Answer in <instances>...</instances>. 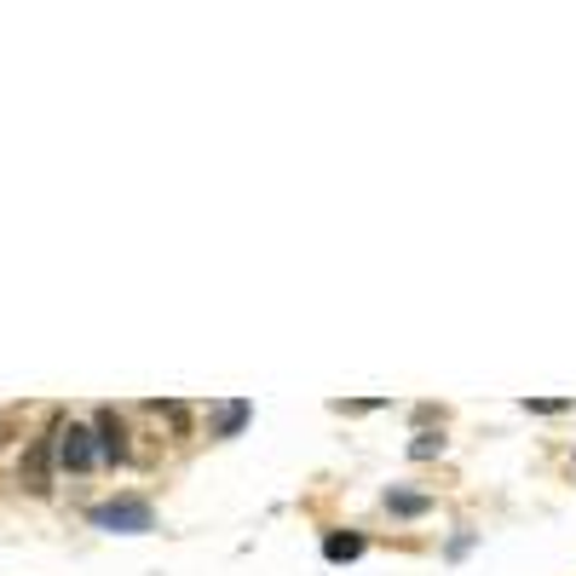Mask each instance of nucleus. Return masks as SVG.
<instances>
[{
    "label": "nucleus",
    "mask_w": 576,
    "mask_h": 576,
    "mask_svg": "<svg viewBox=\"0 0 576 576\" xmlns=\"http://www.w3.org/2000/svg\"><path fill=\"white\" fill-rule=\"evenodd\" d=\"M386 513H404V519H416V513H427V496H409V490H386Z\"/></svg>",
    "instance_id": "nucleus-6"
},
{
    "label": "nucleus",
    "mask_w": 576,
    "mask_h": 576,
    "mask_svg": "<svg viewBox=\"0 0 576 576\" xmlns=\"http://www.w3.org/2000/svg\"><path fill=\"white\" fill-rule=\"evenodd\" d=\"M17 484H24L29 496H47V490H52V432H47V439H35V444L24 449V467H17Z\"/></svg>",
    "instance_id": "nucleus-2"
},
{
    "label": "nucleus",
    "mask_w": 576,
    "mask_h": 576,
    "mask_svg": "<svg viewBox=\"0 0 576 576\" xmlns=\"http://www.w3.org/2000/svg\"><path fill=\"white\" fill-rule=\"evenodd\" d=\"M242 421H249V404H242V398H237V404H225V409H219V439H237Z\"/></svg>",
    "instance_id": "nucleus-7"
},
{
    "label": "nucleus",
    "mask_w": 576,
    "mask_h": 576,
    "mask_svg": "<svg viewBox=\"0 0 576 576\" xmlns=\"http://www.w3.org/2000/svg\"><path fill=\"white\" fill-rule=\"evenodd\" d=\"M93 449H98V461H128V427L116 421V409H98V421H93Z\"/></svg>",
    "instance_id": "nucleus-4"
},
{
    "label": "nucleus",
    "mask_w": 576,
    "mask_h": 576,
    "mask_svg": "<svg viewBox=\"0 0 576 576\" xmlns=\"http://www.w3.org/2000/svg\"><path fill=\"white\" fill-rule=\"evenodd\" d=\"M439 449H444V439H439V432H421V439L409 444V456H416V461H432Z\"/></svg>",
    "instance_id": "nucleus-8"
},
{
    "label": "nucleus",
    "mask_w": 576,
    "mask_h": 576,
    "mask_svg": "<svg viewBox=\"0 0 576 576\" xmlns=\"http://www.w3.org/2000/svg\"><path fill=\"white\" fill-rule=\"evenodd\" d=\"M52 456H58V467L64 472H87L93 461H98V449H93V432L87 427H52Z\"/></svg>",
    "instance_id": "nucleus-1"
},
{
    "label": "nucleus",
    "mask_w": 576,
    "mask_h": 576,
    "mask_svg": "<svg viewBox=\"0 0 576 576\" xmlns=\"http://www.w3.org/2000/svg\"><path fill=\"white\" fill-rule=\"evenodd\" d=\"M156 416H168L173 427H184V404H156Z\"/></svg>",
    "instance_id": "nucleus-9"
},
{
    "label": "nucleus",
    "mask_w": 576,
    "mask_h": 576,
    "mask_svg": "<svg viewBox=\"0 0 576 576\" xmlns=\"http://www.w3.org/2000/svg\"><path fill=\"white\" fill-rule=\"evenodd\" d=\"M323 553L335 565H346V560H358L363 553V537H352V530H335V537H323Z\"/></svg>",
    "instance_id": "nucleus-5"
},
{
    "label": "nucleus",
    "mask_w": 576,
    "mask_h": 576,
    "mask_svg": "<svg viewBox=\"0 0 576 576\" xmlns=\"http://www.w3.org/2000/svg\"><path fill=\"white\" fill-rule=\"evenodd\" d=\"M93 525L121 530V537H139V530H151V507L144 502H105V507H93Z\"/></svg>",
    "instance_id": "nucleus-3"
}]
</instances>
